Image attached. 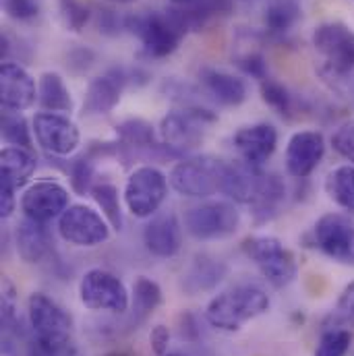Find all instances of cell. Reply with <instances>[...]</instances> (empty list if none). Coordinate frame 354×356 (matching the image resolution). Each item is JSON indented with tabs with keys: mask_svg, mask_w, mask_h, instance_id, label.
Segmentation results:
<instances>
[{
	"mask_svg": "<svg viewBox=\"0 0 354 356\" xmlns=\"http://www.w3.org/2000/svg\"><path fill=\"white\" fill-rule=\"evenodd\" d=\"M2 8L8 19L19 23H29L40 15L38 0H2Z\"/></svg>",
	"mask_w": 354,
	"mask_h": 356,
	"instance_id": "8d00e7d4",
	"label": "cell"
},
{
	"mask_svg": "<svg viewBox=\"0 0 354 356\" xmlns=\"http://www.w3.org/2000/svg\"><path fill=\"white\" fill-rule=\"evenodd\" d=\"M145 249L160 259H170L178 255L182 247V226L172 211L156 213L143 230Z\"/></svg>",
	"mask_w": 354,
	"mask_h": 356,
	"instance_id": "ac0fdd59",
	"label": "cell"
},
{
	"mask_svg": "<svg viewBox=\"0 0 354 356\" xmlns=\"http://www.w3.org/2000/svg\"><path fill=\"white\" fill-rule=\"evenodd\" d=\"M112 2H118V4H127V2H135V0H112Z\"/></svg>",
	"mask_w": 354,
	"mask_h": 356,
	"instance_id": "7dc6e473",
	"label": "cell"
},
{
	"mask_svg": "<svg viewBox=\"0 0 354 356\" xmlns=\"http://www.w3.org/2000/svg\"><path fill=\"white\" fill-rule=\"evenodd\" d=\"M108 220L89 205H71L58 218L61 236L75 247H97L110 238Z\"/></svg>",
	"mask_w": 354,
	"mask_h": 356,
	"instance_id": "7c38bea8",
	"label": "cell"
},
{
	"mask_svg": "<svg viewBox=\"0 0 354 356\" xmlns=\"http://www.w3.org/2000/svg\"><path fill=\"white\" fill-rule=\"evenodd\" d=\"M58 13L69 31H83L91 19V10L83 0H58Z\"/></svg>",
	"mask_w": 354,
	"mask_h": 356,
	"instance_id": "e575fe53",
	"label": "cell"
},
{
	"mask_svg": "<svg viewBox=\"0 0 354 356\" xmlns=\"http://www.w3.org/2000/svg\"><path fill=\"white\" fill-rule=\"evenodd\" d=\"M116 29H118L116 15H114L112 10H99V31L116 33Z\"/></svg>",
	"mask_w": 354,
	"mask_h": 356,
	"instance_id": "ee69618b",
	"label": "cell"
},
{
	"mask_svg": "<svg viewBox=\"0 0 354 356\" xmlns=\"http://www.w3.org/2000/svg\"><path fill=\"white\" fill-rule=\"evenodd\" d=\"M170 2H172V6H180V4H191L195 0H170Z\"/></svg>",
	"mask_w": 354,
	"mask_h": 356,
	"instance_id": "f6af8a7d",
	"label": "cell"
},
{
	"mask_svg": "<svg viewBox=\"0 0 354 356\" xmlns=\"http://www.w3.org/2000/svg\"><path fill=\"white\" fill-rule=\"evenodd\" d=\"M38 168V160L27 147L8 145L0 152V178L8 180L15 188L27 184Z\"/></svg>",
	"mask_w": 354,
	"mask_h": 356,
	"instance_id": "cb8c5ba5",
	"label": "cell"
},
{
	"mask_svg": "<svg viewBox=\"0 0 354 356\" xmlns=\"http://www.w3.org/2000/svg\"><path fill=\"white\" fill-rule=\"evenodd\" d=\"M232 143L245 162L262 166L273 156L277 147V131L273 124H267V122L249 124L234 133Z\"/></svg>",
	"mask_w": 354,
	"mask_h": 356,
	"instance_id": "d6986e66",
	"label": "cell"
},
{
	"mask_svg": "<svg viewBox=\"0 0 354 356\" xmlns=\"http://www.w3.org/2000/svg\"><path fill=\"white\" fill-rule=\"evenodd\" d=\"M269 296L255 284L232 286L214 296L205 307V319L220 332H239L245 323L267 313Z\"/></svg>",
	"mask_w": 354,
	"mask_h": 356,
	"instance_id": "6da1fadb",
	"label": "cell"
},
{
	"mask_svg": "<svg viewBox=\"0 0 354 356\" xmlns=\"http://www.w3.org/2000/svg\"><path fill=\"white\" fill-rule=\"evenodd\" d=\"M35 97V81L21 65L4 63L0 67V102L4 110L23 112L33 106Z\"/></svg>",
	"mask_w": 354,
	"mask_h": 356,
	"instance_id": "e0dca14e",
	"label": "cell"
},
{
	"mask_svg": "<svg viewBox=\"0 0 354 356\" xmlns=\"http://www.w3.org/2000/svg\"><path fill=\"white\" fill-rule=\"evenodd\" d=\"M33 135L44 152L50 156H71L79 143H81V133L79 127L65 114L58 112H40L33 116L31 122Z\"/></svg>",
	"mask_w": 354,
	"mask_h": 356,
	"instance_id": "4fadbf2b",
	"label": "cell"
},
{
	"mask_svg": "<svg viewBox=\"0 0 354 356\" xmlns=\"http://www.w3.org/2000/svg\"><path fill=\"white\" fill-rule=\"evenodd\" d=\"M259 89H262L264 102L271 110H275L282 116H290V112L294 108V97L290 95V91L284 88L280 81H275L271 77H266V79H262Z\"/></svg>",
	"mask_w": 354,
	"mask_h": 356,
	"instance_id": "836d02e7",
	"label": "cell"
},
{
	"mask_svg": "<svg viewBox=\"0 0 354 356\" xmlns=\"http://www.w3.org/2000/svg\"><path fill=\"white\" fill-rule=\"evenodd\" d=\"M317 249L336 264L354 267V220L344 213H325L313 228Z\"/></svg>",
	"mask_w": 354,
	"mask_h": 356,
	"instance_id": "8fae6325",
	"label": "cell"
},
{
	"mask_svg": "<svg viewBox=\"0 0 354 356\" xmlns=\"http://www.w3.org/2000/svg\"><path fill=\"white\" fill-rule=\"evenodd\" d=\"M328 323H332L330 327H354V282L342 290Z\"/></svg>",
	"mask_w": 354,
	"mask_h": 356,
	"instance_id": "d590c367",
	"label": "cell"
},
{
	"mask_svg": "<svg viewBox=\"0 0 354 356\" xmlns=\"http://www.w3.org/2000/svg\"><path fill=\"white\" fill-rule=\"evenodd\" d=\"M267 175L259 170V166L249 162H232L226 166L224 180H222V193L230 197L236 203L253 205L259 197Z\"/></svg>",
	"mask_w": 354,
	"mask_h": 356,
	"instance_id": "ffe728a7",
	"label": "cell"
},
{
	"mask_svg": "<svg viewBox=\"0 0 354 356\" xmlns=\"http://www.w3.org/2000/svg\"><path fill=\"white\" fill-rule=\"evenodd\" d=\"M91 197L97 207L104 211V218L114 230H122V209H120V193L112 182H97L91 186Z\"/></svg>",
	"mask_w": 354,
	"mask_h": 356,
	"instance_id": "4dcf8cb0",
	"label": "cell"
},
{
	"mask_svg": "<svg viewBox=\"0 0 354 356\" xmlns=\"http://www.w3.org/2000/svg\"><path fill=\"white\" fill-rule=\"evenodd\" d=\"M239 67L247 73V75H251V77H255V79H266L267 77V63L266 58H264V54L262 52H245L241 58H239Z\"/></svg>",
	"mask_w": 354,
	"mask_h": 356,
	"instance_id": "ab89813d",
	"label": "cell"
},
{
	"mask_svg": "<svg viewBox=\"0 0 354 356\" xmlns=\"http://www.w3.org/2000/svg\"><path fill=\"white\" fill-rule=\"evenodd\" d=\"M228 162L211 156L182 158L170 172L172 188L193 199H205L214 193H222V180Z\"/></svg>",
	"mask_w": 354,
	"mask_h": 356,
	"instance_id": "5b68a950",
	"label": "cell"
},
{
	"mask_svg": "<svg viewBox=\"0 0 354 356\" xmlns=\"http://www.w3.org/2000/svg\"><path fill=\"white\" fill-rule=\"evenodd\" d=\"M226 277V266L209 255H199L182 275V290L191 296L214 290Z\"/></svg>",
	"mask_w": 354,
	"mask_h": 356,
	"instance_id": "603a6c76",
	"label": "cell"
},
{
	"mask_svg": "<svg viewBox=\"0 0 354 356\" xmlns=\"http://www.w3.org/2000/svg\"><path fill=\"white\" fill-rule=\"evenodd\" d=\"M124 29L135 33L143 46V54L150 58H166L177 52L186 29L175 10L137 13L124 19Z\"/></svg>",
	"mask_w": 354,
	"mask_h": 356,
	"instance_id": "7a4b0ae2",
	"label": "cell"
},
{
	"mask_svg": "<svg viewBox=\"0 0 354 356\" xmlns=\"http://www.w3.org/2000/svg\"><path fill=\"white\" fill-rule=\"evenodd\" d=\"M150 342H152V350L158 356L168 355V346H170V330L166 325H156L150 334Z\"/></svg>",
	"mask_w": 354,
	"mask_h": 356,
	"instance_id": "60d3db41",
	"label": "cell"
},
{
	"mask_svg": "<svg viewBox=\"0 0 354 356\" xmlns=\"http://www.w3.org/2000/svg\"><path fill=\"white\" fill-rule=\"evenodd\" d=\"M325 191L330 195V199L354 213V166L353 164H342L338 168H334L328 178H325Z\"/></svg>",
	"mask_w": 354,
	"mask_h": 356,
	"instance_id": "83f0119b",
	"label": "cell"
},
{
	"mask_svg": "<svg viewBox=\"0 0 354 356\" xmlns=\"http://www.w3.org/2000/svg\"><path fill=\"white\" fill-rule=\"evenodd\" d=\"M199 79L203 89L222 106H241L247 99V83L232 73L220 69H203Z\"/></svg>",
	"mask_w": 354,
	"mask_h": 356,
	"instance_id": "44dd1931",
	"label": "cell"
},
{
	"mask_svg": "<svg viewBox=\"0 0 354 356\" xmlns=\"http://www.w3.org/2000/svg\"><path fill=\"white\" fill-rule=\"evenodd\" d=\"M31 131L27 120L10 110L4 112L2 116V137L8 145H15V147H31Z\"/></svg>",
	"mask_w": 354,
	"mask_h": 356,
	"instance_id": "d6a6232c",
	"label": "cell"
},
{
	"mask_svg": "<svg viewBox=\"0 0 354 356\" xmlns=\"http://www.w3.org/2000/svg\"><path fill=\"white\" fill-rule=\"evenodd\" d=\"M79 298L91 311H110L118 315L129 311L127 286L120 277L102 267L86 271L79 282Z\"/></svg>",
	"mask_w": 354,
	"mask_h": 356,
	"instance_id": "30bf717a",
	"label": "cell"
},
{
	"mask_svg": "<svg viewBox=\"0 0 354 356\" xmlns=\"http://www.w3.org/2000/svg\"><path fill=\"white\" fill-rule=\"evenodd\" d=\"M332 145H334V149H336L342 158H346V160L354 166V120L342 124V127L334 133Z\"/></svg>",
	"mask_w": 354,
	"mask_h": 356,
	"instance_id": "f35d334b",
	"label": "cell"
},
{
	"mask_svg": "<svg viewBox=\"0 0 354 356\" xmlns=\"http://www.w3.org/2000/svg\"><path fill=\"white\" fill-rule=\"evenodd\" d=\"M245 255L259 267L267 282L275 288H284L294 282L298 266L292 255L275 236L255 234L243 241Z\"/></svg>",
	"mask_w": 354,
	"mask_h": 356,
	"instance_id": "52a82bcc",
	"label": "cell"
},
{
	"mask_svg": "<svg viewBox=\"0 0 354 356\" xmlns=\"http://www.w3.org/2000/svg\"><path fill=\"white\" fill-rule=\"evenodd\" d=\"M104 356H133L131 353H124V350H118V353H108V355Z\"/></svg>",
	"mask_w": 354,
	"mask_h": 356,
	"instance_id": "bcb514c9",
	"label": "cell"
},
{
	"mask_svg": "<svg viewBox=\"0 0 354 356\" xmlns=\"http://www.w3.org/2000/svg\"><path fill=\"white\" fill-rule=\"evenodd\" d=\"M166 356H182V355H180V353H168Z\"/></svg>",
	"mask_w": 354,
	"mask_h": 356,
	"instance_id": "c3c4849f",
	"label": "cell"
},
{
	"mask_svg": "<svg viewBox=\"0 0 354 356\" xmlns=\"http://www.w3.org/2000/svg\"><path fill=\"white\" fill-rule=\"evenodd\" d=\"M71 207V195L65 184L56 180H38L21 197V209L25 218L35 222H50L61 218Z\"/></svg>",
	"mask_w": 354,
	"mask_h": 356,
	"instance_id": "5bb4252c",
	"label": "cell"
},
{
	"mask_svg": "<svg viewBox=\"0 0 354 356\" xmlns=\"http://www.w3.org/2000/svg\"><path fill=\"white\" fill-rule=\"evenodd\" d=\"M300 4L296 0H273L266 10V31L271 35L288 33L300 21Z\"/></svg>",
	"mask_w": 354,
	"mask_h": 356,
	"instance_id": "f1b7e54d",
	"label": "cell"
},
{
	"mask_svg": "<svg viewBox=\"0 0 354 356\" xmlns=\"http://www.w3.org/2000/svg\"><path fill=\"white\" fill-rule=\"evenodd\" d=\"M15 193H17V188L8 182V180H4V178H0V216L2 218H10L13 216V211H15Z\"/></svg>",
	"mask_w": 354,
	"mask_h": 356,
	"instance_id": "b9f144b4",
	"label": "cell"
},
{
	"mask_svg": "<svg viewBox=\"0 0 354 356\" xmlns=\"http://www.w3.org/2000/svg\"><path fill=\"white\" fill-rule=\"evenodd\" d=\"M93 60H95V54H93L89 48H77V50H73V52L69 54L67 67H69L71 71H75V73H83V71H88L89 67H91Z\"/></svg>",
	"mask_w": 354,
	"mask_h": 356,
	"instance_id": "7bdbcfd3",
	"label": "cell"
},
{
	"mask_svg": "<svg viewBox=\"0 0 354 356\" xmlns=\"http://www.w3.org/2000/svg\"><path fill=\"white\" fill-rule=\"evenodd\" d=\"M325 156V139L319 131H298L286 145V170L294 178H307L315 172Z\"/></svg>",
	"mask_w": 354,
	"mask_h": 356,
	"instance_id": "9a60e30c",
	"label": "cell"
},
{
	"mask_svg": "<svg viewBox=\"0 0 354 356\" xmlns=\"http://www.w3.org/2000/svg\"><path fill=\"white\" fill-rule=\"evenodd\" d=\"M122 195L135 218H154L168 197V178L156 166H139L127 178Z\"/></svg>",
	"mask_w": 354,
	"mask_h": 356,
	"instance_id": "9c48e42d",
	"label": "cell"
},
{
	"mask_svg": "<svg viewBox=\"0 0 354 356\" xmlns=\"http://www.w3.org/2000/svg\"><path fill=\"white\" fill-rule=\"evenodd\" d=\"M241 226V213L230 201H205L188 207L184 228L197 241H218L232 236Z\"/></svg>",
	"mask_w": 354,
	"mask_h": 356,
	"instance_id": "ba28073f",
	"label": "cell"
},
{
	"mask_svg": "<svg viewBox=\"0 0 354 356\" xmlns=\"http://www.w3.org/2000/svg\"><path fill=\"white\" fill-rule=\"evenodd\" d=\"M162 305V288L158 282L139 275L133 284V313L137 321L150 317Z\"/></svg>",
	"mask_w": 354,
	"mask_h": 356,
	"instance_id": "f546056e",
	"label": "cell"
},
{
	"mask_svg": "<svg viewBox=\"0 0 354 356\" xmlns=\"http://www.w3.org/2000/svg\"><path fill=\"white\" fill-rule=\"evenodd\" d=\"M27 315L33 338L50 348L71 346L73 319L71 315L44 292H33L27 300Z\"/></svg>",
	"mask_w": 354,
	"mask_h": 356,
	"instance_id": "8992f818",
	"label": "cell"
},
{
	"mask_svg": "<svg viewBox=\"0 0 354 356\" xmlns=\"http://www.w3.org/2000/svg\"><path fill=\"white\" fill-rule=\"evenodd\" d=\"M131 79H133L131 71L116 69V67L91 79L86 91V99H83V112L89 116L110 114L118 106L122 91L131 83Z\"/></svg>",
	"mask_w": 354,
	"mask_h": 356,
	"instance_id": "2e32d148",
	"label": "cell"
},
{
	"mask_svg": "<svg viewBox=\"0 0 354 356\" xmlns=\"http://www.w3.org/2000/svg\"><path fill=\"white\" fill-rule=\"evenodd\" d=\"M15 245L25 264H40L50 251V234L42 222L23 218L15 230Z\"/></svg>",
	"mask_w": 354,
	"mask_h": 356,
	"instance_id": "7402d4cb",
	"label": "cell"
},
{
	"mask_svg": "<svg viewBox=\"0 0 354 356\" xmlns=\"http://www.w3.org/2000/svg\"><path fill=\"white\" fill-rule=\"evenodd\" d=\"M313 48L323 58L321 71L340 79L354 71V29L344 21H325L313 31Z\"/></svg>",
	"mask_w": 354,
	"mask_h": 356,
	"instance_id": "277c9868",
	"label": "cell"
},
{
	"mask_svg": "<svg viewBox=\"0 0 354 356\" xmlns=\"http://www.w3.org/2000/svg\"><path fill=\"white\" fill-rule=\"evenodd\" d=\"M91 178H93V164H91V158L83 156L79 158L77 162H73L71 166V184L77 193H86L91 191Z\"/></svg>",
	"mask_w": 354,
	"mask_h": 356,
	"instance_id": "74e56055",
	"label": "cell"
},
{
	"mask_svg": "<svg viewBox=\"0 0 354 356\" xmlns=\"http://www.w3.org/2000/svg\"><path fill=\"white\" fill-rule=\"evenodd\" d=\"M351 344L353 336L346 327H328L319 338L315 356H346Z\"/></svg>",
	"mask_w": 354,
	"mask_h": 356,
	"instance_id": "1f68e13d",
	"label": "cell"
},
{
	"mask_svg": "<svg viewBox=\"0 0 354 356\" xmlns=\"http://www.w3.org/2000/svg\"><path fill=\"white\" fill-rule=\"evenodd\" d=\"M116 135H118V145L127 147V149H145V152H154L158 149L160 145L156 143V133H154V127L147 122V120H141V118H129V120H122L118 127H116Z\"/></svg>",
	"mask_w": 354,
	"mask_h": 356,
	"instance_id": "484cf974",
	"label": "cell"
},
{
	"mask_svg": "<svg viewBox=\"0 0 354 356\" xmlns=\"http://www.w3.org/2000/svg\"><path fill=\"white\" fill-rule=\"evenodd\" d=\"M38 102L44 108V112H71L73 110V97L67 88L65 79L58 73H42L38 81Z\"/></svg>",
	"mask_w": 354,
	"mask_h": 356,
	"instance_id": "d4e9b609",
	"label": "cell"
},
{
	"mask_svg": "<svg viewBox=\"0 0 354 356\" xmlns=\"http://www.w3.org/2000/svg\"><path fill=\"white\" fill-rule=\"evenodd\" d=\"M286 199V186L282 182V178L275 175H267L264 188L259 193V197L255 199L253 207V216L257 222H269L280 213V207Z\"/></svg>",
	"mask_w": 354,
	"mask_h": 356,
	"instance_id": "4316f807",
	"label": "cell"
},
{
	"mask_svg": "<svg viewBox=\"0 0 354 356\" xmlns=\"http://www.w3.org/2000/svg\"><path fill=\"white\" fill-rule=\"evenodd\" d=\"M216 118L218 116L207 108H180L168 112L160 122L164 147L175 156L195 152L205 139V127L216 122Z\"/></svg>",
	"mask_w": 354,
	"mask_h": 356,
	"instance_id": "3957f363",
	"label": "cell"
}]
</instances>
